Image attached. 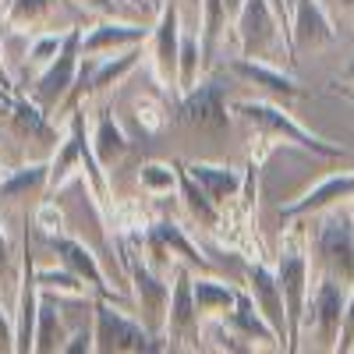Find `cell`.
<instances>
[{"instance_id":"obj_1","label":"cell","mask_w":354,"mask_h":354,"mask_svg":"<svg viewBox=\"0 0 354 354\" xmlns=\"http://www.w3.org/2000/svg\"><path fill=\"white\" fill-rule=\"evenodd\" d=\"M230 110L241 117V121L252 128V135L259 138V153H255V167L266 160V149L262 145H273V142H283V145H298V149L312 153V156H322V160H344L347 149L337 142H326L319 138L315 131H308L301 121H294L287 113V106H280L277 100H238L230 103Z\"/></svg>"},{"instance_id":"obj_2","label":"cell","mask_w":354,"mask_h":354,"mask_svg":"<svg viewBox=\"0 0 354 354\" xmlns=\"http://www.w3.org/2000/svg\"><path fill=\"white\" fill-rule=\"evenodd\" d=\"M234 39H238V50L248 61L277 64L287 71L298 68V53H294V43H290V25L280 18L273 0H245L238 18H234Z\"/></svg>"},{"instance_id":"obj_3","label":"cell","mask_w":354,"mask_h":354,"mask_svg":"<svg viewBox=\"0 0 354 354\" xmlns=\"http://www.w3.org/2000/svg\"><path fill=\"white\" fill-rule=\"evenodd\" d=\"M82 177V181L88 185V192H93L100 213L110 216V185H106V170L103 163L96 160L93 153V138L85 135V110L78 106L71 113V124H68V135L61 138V149H57V156L50 160V188L46 192H57L68 185V177Z\"/></svg>"},{"instance_id":"obj_4","label":"cell","mask_w":354,"mask_h":354,"mask_svg":"<svg viewBox=\"0 0 354 354\" xmlns=\"http://www.w3.org/2000/svg\"><path fill=\"white\" fill-rule=\"evenodd\" d=\"M308 259L315 277H330L354 287V220L333 209L308 223Z\"/></svg>"},{"instance_id":"obj_5","label":"cell","mask_w":354,"mask_h":354,"mask_svg":"<svg viewBox=\"0 0 354 354\" xmlns=\"http://www.w3.org/2000/svg\"><path fill=\"white\" fill-rule=\"evenodd\" d=\"M117 252H121V262L128 270L131 280V294H135V312L138 319L149 326L156 337L167 333V312H170V283L163 280V273H156L145 255H138V245L131 238L117 241ZM167 340V337H163Z\"/></svg>"},{"instance_id":"obj_6","label":"cell","mask_w":354,"mask_h":354,"mask_svg":"<svg viewBox=\"0 0 354 354\" xmlns=\"http://www.w3.org/2000/svg\"><path fill=\"white\" fill-rule=\"evenodd\" d=\"M93 333H96V351L100 354H156L170 351L163 337H156L142 319L124 315L121 308H113L110 298H100L93 305Z\"/></svg>"},{"instance_id":"obj_7","label":"cell","mask_w":354,"mask_h":354,"mask_svg":"<svg viewBox=\"0 0 354 354\" xmlns=\"http://www.w3.org/2000/svg\"><path fill=\"white\" fill-rule=\"evenodd\" d=\"M181 4L177 0H163L156 11V25L149 36V61H153V78L160 85V93L170 96L174 103H181Z\"/></svg>"},{"instance_id":"obj_8","label":"cell","mask_w":354,"mask_h":354,"mask_svg":"<svg viewBox=\"0 0 354 354\" xmlns=\"http://www.w3.org/2000/svg\"><path fill=\"white\" fill-rule=\"evenodd\" d=\"M347 294L351 287L330 277H315V287L308 294L305 305V319H301V337L312 330L319 347L333 351L337 337H340V322H344V308H347Z\"/></svg>"},{"instance_id":"obj_9","label":"cell","mask_w":354,"mask_h":354,"mask_svg":"<svg viewBox=\"0 0 354 354\" xmlns=\"http://www.w3.org/2000/svg\"><path fill=\"white\" fill-rule=\"evenodd\" d=\"M230 78V71H227ZM227 78L223 75H205L198 78L195 88L181 96L177 103V117L185 124L198 128V131H209V135H220L230 128V113H227Z\"/></svg>"},{"instance_id":"obj_10","label":"cell","mask_w":354,"mask_h":354,"mask_svg":"<svg viewBox=\"0 0 354 354\" xmlns=\"http://www.w3.org/2000/svg\"><path fill=\"white\" fill-rule=\"evenodd\" d=\"M78 68H82V28H68V39L61 46V53L39 71L36 85H32V100L50 113L57 110V103L71 96V88L78 82Z\"/></svg>"},{"instance_id":"obj_11","label":"cell","mask_w":354,"mask_h":354,"mask_svg":"<svg viewBox=\"0 0 354 354\" xmlns=\"http://www.w3.org/2000/svg\"><path fill=\"white\" fill-rule=\"evenodd\" d=\"M167 347H202V319L195 308V290H192V270L185 262L174 266V283H170V312H167Z\"/></svg>"},{"instance_id":"obj_12","label":"cell","mask_w":354,"mask_h":354,"mask_svg":"<svg viewBox=\"0 0 354 354\" xmlns=\"http://www.w3.org/2000/svg\"><path fill=\"white\" fill-rule=\"evenodd\" d=\"M245 287L252 294V301L259 305V312L266 315V322L277 330L283 351H290V322H287V305H283V290L277 280V270H270L266 262H252L245 270Z\"/></svg>"},{"instance_id":"obj_13","label":"cell","mask_w":354,"mask_h":354,"mask_svg":"<svg viewBox=\"0 0 354 354\" xmlns=\"http://www.w3.org/2000/svg\"><path fill=\"white\" fill-rule=\"evenodd\" d=\"M354 198V170H340V174H330L308 192H301L298 198H290L283 209H280V220H301V216H319L326 209H337L340 202H351Z\"/></svg>"},{"instance_id":"obj_14","label":"cell","mask_w":354,"mask_h":354,"mask_svg":"<svg viewBox=\"0 0 354 354\" xmlns=\"http://www.w3.org/2000/svg\"><path fill=\"white\" fill-rule=\"evenodd\" d=\"M230 78H241L255 88H262L270 100H305L308 88L294 78V71L287 68H277V64H262V61H248V57H234V61L227 64Z\"/></svg>"},{"instance_id":"obj_15","label":"cell","mask_w":354,"mask_h":354,"mask_svg":"<svg viewBox=\"0 0 354 354\" xmlns=\"http://www.w3.org/2000/svg\"><path fill=\"white\" fill-rule=\"evenodd\" d=\"M290 43L298 50H322L337 43V21L322 0H294L290 11Z\"/></svg>"},{"instance_id":"obj_16","label":"cell","mask_w":354,"mask_h":354,"mask_svg":"<svg viewBox=\"0 0 354 354\" xmlns=\"http://www.w3.org/2000/svg\"><path fill=\"white\" fill-rule=\"evenodd\" d=\"M153 28H145L138 21H121V18H100L96 25H88L82 32V57H106L121 53L128 46L149 43Z\"/></svg>"},{"instance_id":"obj_17","label":"cell","mask_w":354,"mask_h":354,"mask_svg":"<svg viewBox=\"0 0 354 354\" xmlns=\"http://www.w3.org/2000/svg\"><path fill=\"white\" fill-rule=\"evenodd\" d=\"M50 188V163H25L0 177V213H25Z\"/></svg>"},{"instance_id":"obj_18","label":"cell","mask_w":354,"mask_h":354,"mask_svg":"<svg viewBox=\"0 0 354 354\" xmlns=\"http://www.w3.org/2000/svg\"><path fill=\"white\" fill-rule=\"evenodd\" d=\"M46 248L57 255V262L61 266H68V270H75L88 287L96 290V298H110V301H121V294H117L110 283H106V277H103V270H100V262H96V255L88 252L82 241H75V238H68V234H46Z\"/></svg>"},{"instance_id":"obj_19","label":"cell","mask_w":354,"mask_h":354,"mask_svg":"<svg viewBox=\"0 0 354 354\" xmlns=\"http://www.w3.org/2000/svg\"><path fill=\"white\" fill-rule=\"evenodd\" d=\"M43 290L36 283V266L28 259V241H25V259H21V277H18V312H15V351H32L36 344V315H39Z\"/></svg>"},{"instance_id":"obj_20","label":"cell","mask_w":354,"mask_h":354,"mask_svg":"<svg viewBox=\"0 0 354 354\" xmlns=\"http://www.w3.org/2000/svg\"><path fill=\"white\" fill-rule=\"evenodd\" d=\"M227 322L252 344V351H255V347H259V351H277V347H283L280 337H277V330L266 322V315H262L259 305L252 301L248 287L238 290V305H234V312L227 315Z\"/></svg>"},{"instance_id":"obj_21","label":"cell","mask_w":354,"mask_h":354,"mask_svg":"<svg viewBox=\"0 0 354 354\" xmlns=\"http://www.w3.org/2000/svg\"><path fill=\"white\" fill-rule=\"evenodd\" d=\"M57 15H61V0H8L4 25L11 32L43 36V32H53Z\"/></svg>"},{"instance_id":"obj_22","label":"cell","mask_w":354,"mask_h":354,"mask_svg":"<svg viewBox=\"0 0 354 354\" xmlns=\"http://www.w3.org/2000/svg\"><path fill=\"white\" fill-rule=\"evenodd\" d=\"M192 290H195V308H198L202 326L205 322H216V319H227L234 312V305H238V290L209 273L192 277Z\"/></svg>"},{"instance_id":"obj_23","label":"cell","mask_w":354,"mask_h":354,"mask_svg":"<svg viewBox=\"0 0 354 354\" xmlns=\"http://www.w3.org/2000/svg\"><path fill=\"white\" fill-rule=\"evenodd\" d=\"M177 170H181V181H177V195H181L188 216H192L202 230H216V227L223 223V205H216V202L209 198V192H205V188L195 181V177L188 174L185 163H177Z\"/></svg>"},{"instance_id":"obj_24","label":"cell","mask_w":354,"mask_h":354,"mask_svg":"<svg viewBox=\"0 0 354 354\" xmlns=\"http://www.w3.org/2000/svg\"><path fill=\"white\" fill-rule=\"evenodd\" d=\"M188 174L209 192L216 205H227L230 198H238L245 188V174L238 167H220V163H185Z\"/></svg>"},{"instance_id":"obj_25","label":"cell","mask_w":354,"mask_h":354,"mask_svg":"<svg viewBox=\"0 0 354 354\" xmlns=\"http://www.w3.org/2000/svg\"><path fill=\"white\" fill-rule=\"evenodd\" d=\"M8 124L18 138L25 142H39V145H53L57 142V128L50 124V113L32 100V96H18L15 100V113L8 117Z\"/></svg>"},{"instance_id":"obj_26","label":"cell","mask_w":354,"mask_h":354,"mask_svg":"<svg viewBox=\"0 0 354 354\" xmlns=\"http://www.w3.org/2000/svg\"><path fill=\"white\" fill-rule=\"evenodd\" d=\"M128 135L121 131V124L113 121V113L110 110H100L96 113V131H93V153H96V160L103 163V170L106 167H117L124 156H128Z\"/></svg>"},{"instance_id":"obj_27","label":"cell","mask_w":354,"mask_h":354,"mask_svg":"<svg viewBox=\"0 0 354 354\" xmlns=\"http://www.w3.org/2000/svg\"><path fill=\"white\" fill-rule=\"evenodd\" d=\"M64 340H68V333H64V319H61V308H57V298L43 294L39 315H36V344H32V351H36V354L61 351Z\"/></svg>"},{"instance_id":"obj_28","label":"cell","mask_w":354,"mask_h":354,"mask_svg":"<svg viewBox=\"0 0 354 354\" xmlns=\"http://www.w3.org/2000/svg\"><path fill=\"white\" fill-rule=\"evenodd\" d=\"M36 283H39V290L43 294H50V298H71V301H82V298H88V287L75 270H68V266H57V270H36Z\"/></svg>"},{"instance_id":"obj_29","label":"cell","mask_w":354,"mask_h":354,"mask_svg":"<svg viewBox=\"0 0 354 354\" xmlns=\"http://www.w3.org/2000/svg\"><path fill=\"white\" fill-rule=\"evenodd\" d=\"M177 181H181V170H177V163H160V160H149L138 167V185L145 195L153 198H163L170 192H177Z\"/></svg>"},{"instance_id":"obj_30","label":"cell","mask_w":354,"mask_h":354,"mask_svg":"<svg viewBox=\"0 0 354 354\" xmlns=\"http://www.w3.org/2000/svg\"><path fill=\"white\" fill-rule=\"evenodd\" d=\"M202 68H205L202 36H198V32H192V28H185V36H181V93H188V88H195V85H198Z\"/></svg>"},{"instance_id":"obj_31","label":"cell","mask_w":354,"mask_h":354,"mask_svg":"<svg viewBox=\"0 0 354 354\" xmlns=\"http://www.w3.org/2000/svg\"><path fill=\"white\" fill-rule=\"evenodd\" d=\"M68 39V28H61V32H43V36H32V46H28V68H36L43 71L57 53H61Z\"/></svg>"},{"instance_id":"obj_32","label":"cell","mask_w":354,"mask_h":354,"mask_svg":"<svg viewBox=\"0 0 354 354\" xmlns=\"http://www.w3.org/2000/svg\"><path fill=\"white\" fill-rule=\"evenodd\" d=\"M135 117H138L142 131H149V135H160V131L167 128V121H170L167 106H163L156 96H138V100H135Z\"/></svg>"},{"instance_id":"obj_33","label":"cell","mask_w":354,"mask_h":354,"mask_svg":"<svg viewBox=\"0 0 354 354\" xmlns=\"http://www.w3.org/2000/svg\"><path fill=\"white\" fill-rule=\"evenodd\" d=\"M36 227L43 230V234H64V213L57 209V202L53 198H43L39 205H36Z\"/></svg>"},{"instance_id":"obj_34","label":"cell","mask_w":354,"mask_h":354,"mask_svg":"<svg viewBox=\"0 0 354 354\" xmlns=\"http://www.w3.org/2000/svg\"><path fill=\"white\" fill-rule=\"evenodd\" d=\"M337 354H347L354 351V287L347 294V308H344V322H340V337H337Z\"/></svg>"},{"instance_id":"obj_35","label":"cell","mask_w":354,"mask_h":354,"mask_svg":"<svg viewBox=\"0 0 354 354\" xmlns=\"http://www.w3.org/2000/svg\"><path fill=\"white\" fill-rule=\"evenodd\" d=\"M88 351H96V333L88 330V326L75 330V333L64 340V347H61V354H88Z\"/></svg>"},{"instance_id":"obj_36","label":"cell","mask_w":354,"mask_h":354,"mask_svg":"<svg viewBox=\"0 0 354 354\" xmlns=\"http://www.w3.org/2000/svg\"><path fill=\"white\" fill-rule=\"evenodd\" d=\"M330 88H333V93H340L344 100H351V103H354V53H351V61L340 68V75L330 82Z\"/></svg>"},{"instance_id":"obj_37","label":"cell","mask_w":354,"mask_h":354,"mask_svg":"<svg viewBox=\"0 0 354 354\" xmlns=\"http://www.w3.org/2000/svg\"><path fill=\"white\" fill-rule=\"evenodd\" d=\"M326 4V11L333 15L337 25H351L354 28V0H322Z\"/></svg>"},{"instance_id":"obj_38","label":"cell","mask_w":354,"mask_h":354,"mask_svg":"<svg viewBox=\"0 0 354 354\" xmlns=\"http://www.w3.org/2000/svg\"><path fill=\"white\" fill-rule=\"evenodd\" d=\"M85 11H93L96 18H121V4L117 0H78Z\"/></svg>"},{"instance_id":"obj_39","label":"cell","mask_w":354,"mask_h":354,"mask_svg":"<svg viewBox=\"0 0 354 354\" xmlns=\"http://www.w3.org/2000/svg\"><path fill=\"white\" fill-rule=\"evenodd\" d=\"M0 351H15V322L0 308Z\"/></svg>"},{"instance_id":"obj_40","label":"cell","mask_w":354,"mask_h":354,"mask_svg":"<svg viewBox=\"0 0 354 354\" xmlns=\"http://www.w3.org/2000/svg\"><path fill=\"white\" fill-rule=\"evenodd\" d=\"M15 100H18V93H11V88L0 85V121H8V117L15 113Z\"/></svg>"},{"instance_id":"obj_41","label":"cell","mask_w":354,"mask_h":354,"mask_svg":"<svg viewBox=\"0 0 354 354\" xmlns=\"http://www.w3.org/2000/svg\"><path fill=\"white\" fill-rule=\"evenodd\" d=\"M0 85L15 93V82H11V71H8V64H4V57H0Z\"/></svg>"},{"instance_id":"obj_42","label":"cell","mask_w":354,"mask_h":354,"mask_svg":"<svg viewBox=\"0 0 354 354\" xmlns=\"http://www.w3.org/2000/svg\"><path fill=\"white\" fill-rule=\"evenodd\" d=\"M177 4H181V11H185V8H188V11H195V15L202 11V0H177Z\"/></svg>"},{"instance_id":"obj_43","label":"cell","mask_w":354,"mask_h":354,"mask_svg":"<svg viewBox=\"0 0 354 354\" xmlns=\"http://www.w3.org/2000/svg\"><path fill=\"white\" fill-rule=\"evenodd\" d=\"M128 8H135V11H142V8H149V0H124Z\"/></svg>"},{"instance_id":"obj_44","label":"cell","mask_w":354,"mask_h":354,"mask_svg":"<svg viewBox=\"0 0 354 354\" xmlns=\"http://www.w3.org/2000/svg\"><path fill=\"white\" fill-rule=\"evenodd\" d=\"M160 4H163V0H149V8H153V11H160Z\"/></svg>"},{"instance_id":"obj_45","label":"cell","mask_w":354,"mask_h":354,"mask_svg":"<svg viewBox=\"0 0 354 354\" xmlns=\"http://www.w3.org/2000/svg\"><path fill=\"white\" fill-rule=\"evenodd\" d=\"M0 177H4V163H0Z\"/></svg>"}]
</instances>
